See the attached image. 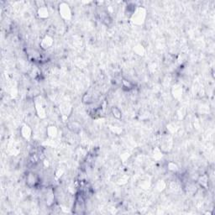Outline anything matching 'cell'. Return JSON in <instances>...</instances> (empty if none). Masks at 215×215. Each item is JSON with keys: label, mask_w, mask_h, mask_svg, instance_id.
<instances>
[{"label": "cell", "mask_w": 215, "mask_h": 215, "mask_svg": "<svg viewBox=\"0 0 215 215\" xmlns=\"http://www.w3.org/2000/svg\"><path fill=\"white\" fill-rule=\"evenodd\" d=\"M26 183L28 186L30 188L35 187L36 184H38V183H39L38 176H36V174H35L33 172H30L26 177Z\"/></svg>", "instance_id": "cell-1"}, {"label": "cell", "mask_w": 215, "mask_h": 215, "mask_svg": "<svg viewBox=\"0 0 215 215\" xmlns=\"http://www.w3.org/2000/svg\"><path fill=\"white\" fill-rule=\"evenodd\" d=\"M60 13L64 19H68L71 15L69 6L66 5V4H62L61 5H60Z\"/></svg>", "instance_id": "cell-2"}, {"label": "cell", "mask_w": 215, "mask_h": 215, "mask_svg": "<svg viewBox=\"0 0 215 215\" xmlns=\"http://www.w3.org/2000/svg\"><path fill=\"white\" fill-rule=\"evenodd\" d=\"M21 135L25 138V139H28L31 136V129L30 127L28 125V124H24L21 128Z\"/></svg>", "instance_id": "cell-3"}, {"label": "cell", "mask_w": 215, "mask_h": 215, "mask_svg": "<svg viewBox=\"0 0 215 215\" xmlns=\"http://www.w3.org/2000/svg\"><path fill=\"white\" fill-rule=\"evenodd\" d=\"M47 135L48 136L51 137V138H54V137L56 136L57 135V129L56 127L55 126H50L47 130Z\"/></svg>", "instance_id": "cell-4"}, {"label": "cell", "mask_w": 215, "mask_h": 215, "mask_svg": "<svg viewBox=\"0 0 215 215\" xmlns=\"http://www.w3.org/2000/svg\"><path fill=\"white\" fill-rule=\"evenodd\" d=\"M38 14H39V18H42V19H45V18H47L48 17V10L46 8H44V7H41L38 11Z\"/></svg>", "instance_id": "cell-5"}, {"label": "cell", "mask_w": 215, "mask_h": 215, "mask_svg": "<svg viewBox=\"0 0 215 215\" xmlns=\"http://www.w3.org/2000/svg\"><path fill=\"white\" fill-rule=\"evenodd\" d=\"M112 113H113V116L115 118H121V116H122V113H121V112H120V110L118 109H117V108H113L112 109Z\"/></svg>", "instance_id": "cell-6"}]
</instances>
